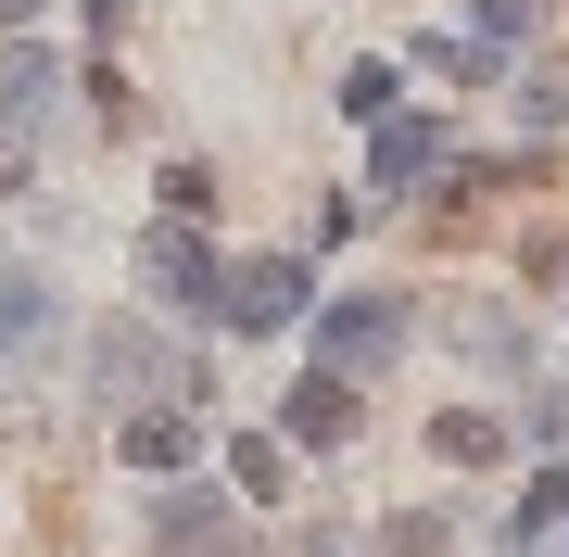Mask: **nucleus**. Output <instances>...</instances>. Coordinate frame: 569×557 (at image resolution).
Instances as JSON below:
<instances>
[{"label":"nucleus","mask_w":569,"mask_h":557,"mask_svg":"<svg viewBox=\"0 0 569 557\" xmlns=\"http://www.w3.org/2000/svg\"><path fill=\"white\" fill-rule=\"evenodd\" d=\"M0 26H13V39H26V26H39V0H0Z\"/></svg>","instance_id":"18"},{"label":"nucleus","mask_w":569,"mask_h":557,"mask_svg":"<svg viewBox=\"0 0 569 557\" xmlns=\"http://www.w3.org/2000/svg\"><path fill=\"white\" fill-rule=\"evenodd\" d=\"M569 533V469H545V481H531V495L507 507V557H545Z\"/></svg>","instance_id":"10"},{"label":"nucleus","mask_w":569,"mask_h":557,"mask_svg":"<svg viewBox=\"0 0 569 557\" xmlns=\"http://www.w3.org/2000/svg\"><path fill=\"white\" fill-rule=\"evenodd\" d=\"M190 444H203V431H190V406H140V418L114 431L127 469H190Z\"/></svg>","instance_id":"8"},{"label":"nucleus","mask_w":569,"mask_h":557,"mask_svg":"<svg viewBox=\"0 0 569 557\" xmlns=\"http://www.w3.org/2000/svg\"><path fill=\"white\" fill-rule=\"evenodd\" d=\"M228 481H241V495H279V481H291V444L279 431H241V444H228Z\"/></svg>","instance_id":"13"},{"label":"nucleus","mask_w":569,"mask_h":557,"mask_svg":"<svg viewBox=\"0 0 569 557\" xmlns=\"http://www.w3.org/2000/svg\"><path fill=\"white\" fill-rule=\"evenodd\" d=\"M305 557H329V545H305Z\"/></svg>","instance_id":"21"},{"label":"nucleus","mask_w":569,"mask_h":557,"mask_svg":"<svg viewBox=\"0 0 569 557\" xmlns=\"http://www.w3.org/2000/svg\"><path fill=\"white\" fill-rule=\"evenodd\" d=\"M305 253H241V267H216V317L228 330H291L305 317Z\"/></svg>","instance_id":"1"},{"label":"nucleus","mask_w":569,"mask_h":557,"mask_svg":"<svg viewBox=\"0 0 569 557\" xmlns=\"http://www.w3.org/2000/svg\"><path fill=\"white\" fill-rule=\"evenodd\" d=\"M114 13H127V0H102V26H114Z\"/></svg>","instance_id":"20"},{"label":"nucleus","mask_w":569,"mask_h":557,"mask_svg":"<svg viewBox=\"0 0 569 557\" xmlns=\"http://www.w3.org/2000/svg\"><path fill=\"white\" fill-rule=\"evenodd\" d=\"M456 342H468V355H519V317H507V305H468Z\"/></svg>","instance_id":"15"},{"label":"nucleus","mask_w":569,"mask_h":557,"mask_svg":"<svg viewBox=\"0 0 569 557\" xmlns=\"http://www.w3.org/2000/svg\"><path fill=\"white\" fill-rule=\"evenodd\" d=\"M39 330H51V279L39 267H0V355H26Z\"/></svg>","instance_id":"11"},{"label":"nucleus","mask_w":569,"mask_h":557,"mask_svg":"<svg viewBox=\"0 0 569 557\" xmlns=\"http://www.w3.org/2000/svg\"><path fill=\"white\" fill-rule=\"evenodd\" d=\"M342 431H355V392L329 380V368H305V380H291V418H279V444H342Z\"/></svg>","instance_id":"7"},{"label":"nucleus","mask_w":569,"mask_h":557,"mask_svg":"<svg viewBox=\"0 0 569 557\" xmlns=\"http://www.w3.org/2000/svg\"><path fill=\"white\" fill-rule=\"evenodd\" d=\"M406 355V305H380V291H355V305H317V368L355 380V368H392Z\"/></svg>","instance_id":"2"},{"label":"nucleus","mask_w":569,"mask_h":557,"mask_svg":"<svg viewBox=\"0 0 569 557\" xmlns=\"http://www.w3.org/2000/svg\"><path fill=\"white\" fill-rule=\"evenodd\" d=\"M51 89H63V63H51L39 39H13V51H0V140H26V127L51 115Z\"/></svg>","instance_id":"5"},{"label":"nucleus","mask_w":569,"mask_h":557,"mask_svg":"<svg viewBox=\"0 0 569 557\" xmlns=\"http://www.w3.org/2000/svg\"><path fill=\"white\" fill-rule=\"evenodd\" d=\"M392 89H406L392 63H355V77H342V115H367V127H380V115H392Z\"/></svg>","instance_id":"14"},{"label":"nucleus","mask_w":569,"mask_h":557,"mask_svg":"<svg viewBox=\"0 0 569 557\" xmlns=\"http://www.w3.org/2000/svg\"><path fill=\"white\" fill-rule=\"evenodd\" d=\"M152 533L178 545V557H241V533H228V507H203V495H152Z\"/></svg>","instance_id":"9"},{"label":"nucleus","mask_w":569,"mask_h":557,"mask_svg":"<svg viewBox=\"0 0 569 557\" xmlns=\"http://www.w3.org/2000/svg\"><path fill=\"white\" fill-rule=\"evenodd\" d=\"M392 557H443V519H430V507H406V519H392Z\"/></svg>","instance_id":"16"},{"label":"nucleus","mask_w":569,"mask_h":557,"mask_svg":"<svg viewBox=\"0 0 569 557\" xmlns=\"http://www.w3.org/2000/svg\"><path fill=\"white\" fill-rule=\"evenodd\" d=\"M13 178H26V140H0V190H13Z\"/></svg>","instance_id":"19"},{"label":"nucleus","mask_w":569,"mask_h":557,"mask_svg":"<svg viewBox=\"0 0 569 557\" xmlns=\"http://www.w3.org/2000/svg\"><path fill=\"white\" fill-rule=\"evenodd\" d=\"M430 456H456V469H493V456H507V431H493L481 406H443V418H430Z\"/></svg>","instance_id":"12"},{"label":"nucleus","mask_w":569,"mask_h":557,"mask_svg":"<svg viewBox=\"0 0 569 557\" xmlns=\"http://www.w3.org/2000/svg\"><path fill=\"white\" fill-rule=\"evenodd\" d=\"M89 380H102V392H203L178 355H164V330H140V317H102V342H89Z\"/></svg>","instance_id":"3"},{"label":"nucleus","mask_w":569,"mask_h":557,"mask_svg":"<svg viewBox=\"0 0 569 557\" xmlns=\"http://www.w3.org/2000/svg\"><path fill=\"white\" fill-rule=\"evenodd\" d=\"M367 178H380V190H418V178H443V127H406V115H380V152H367Z\"/></svg>","instance_id":"6"},{"label":"nucleus","mask_w":569,"mask_h":557,"mask_svg":"<svg viewBox=\"0 0 569 557\" xmlns=\"http://www.w3.org/2000/svg\"><path fill=\"white\" fill-rule=\"evenodd\" d=\"M140 279L164 291V305H190V317H216V241H203V228H190V216H164L152 241H140Z\"/></svg>","instance_id":"4"},{"label":"nucleus","mask_w":569,"mask_h":557,"mask_svg":"<svg viewBox=\"0 0 569 557\" xmlns=\"http://www.w3.org/2000/svg\"><path fill=\"white\" fill-rule=\"evenodd\" d=\"M519 26H531V0H481V51H507Z\"/></svg>","instance_id":"17"}]
</instances>
